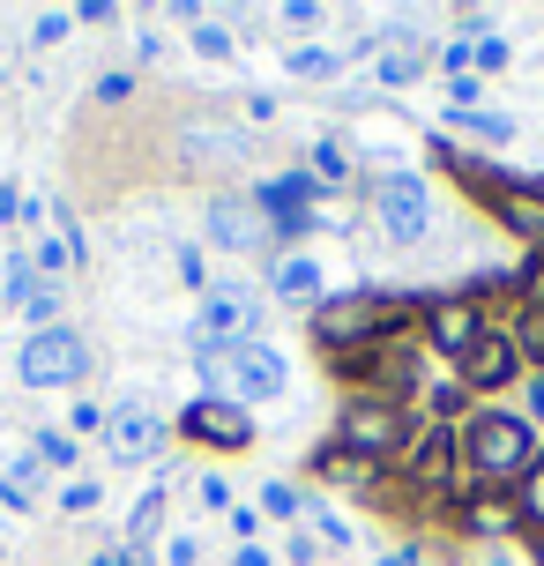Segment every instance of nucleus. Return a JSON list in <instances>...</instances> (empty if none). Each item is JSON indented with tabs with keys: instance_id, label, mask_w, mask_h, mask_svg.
<instances>
[{
	"instance_id": "obj_1",
	"label": "nucleus",
	"mask_w": 544,
	"mask_h": 566,
	"mask_svg": "<svg viewBox=\"0 0 544 566\" xmlns=\"http://www.w3.org/2000/svg\"><path fill=\"white\" fill-rule=\"evenodd\" d=\"M537 462V432L515 410H478L462 424V484H522Z\"/></svg>"
},
{
	"instance_id": "obj_2",
	"label": "nucleus",
	"mask_w": 544,
	"mask_h": 566,
	"mask_svg": "<svg viewBox=\"0 0 544 566\" xmlns=\"http://www.w3.org/2000/svg\"><path fill=\"white\" fill-rule=\"evenodd\" d=\"M418 298H380V291H344V298H321L314 313V336L344 358V350H366V343H388V336H410L418 321Z\"/></svg>"
},
{
	"instance_id": "obj_3",
	"label": "nucleus",
	"mask_w": 544,
	"mask_h": 566,
	"mask_svg": "<svg viewBox=\"0 0 544 566\" xmlns=\"http://www.w3.org/2000/svg\"><path fill=\"white\" fill-rule=\"evenodd\" d=\"M195 366H201V380H209L224 402H239V410L284 396V380H291L276 343H209V350H195Z\"/></svg>"
},
{
	"instance_id": "obj_4",
	"label": "nucleus",
	"mask_w": 544,
	"mask_h": 566,
	"mask_svg": "<svg viewBox=\"0 0 544 566\" xmlns=\"http://www.w3.org/2000/svg\"><path fill=\"white\" fill-rule=\"evenodd\" d=\"M410 432L418 424L402 418L396 402H373V396H358V402H344V418H336V440L328 448H344V454H358V462H402V448H410Z\"/></svg>"
},
{
	"instance_id": "obj_5",
	"label": "nucleus",
	"mask_w": 544,
	"mask_h": 566,
	"mask_svg": "<svg viewBox=\"0 0 544 566\" xmlns=\"http://www.w3.org/2000/svg\"><path fill=\"white\" fill-rule=\"evenodd\" d=\"M90 373V343L67 328V321H53V328H30L23 350H15V380L23 388H75Z\"/></svg>"
},
{
	"instance_id": "obj_6",
	"label": "nucleus",
	"mask_w": 544,
	"mask_h": 566,
	"mask_svg": "<svg viewBox=\"0 0 544 566\" xmlns=\"http://www.w3.org/2000/svg\"><path fill=\"white\" fill-rule=\"evenodd\" d=\"M209 343H261V291L254 283H209L201 291V313H195V350H209Z\"/></svg>"
},
{
	"instance_id": "obj_7",
	"label": "nucleus",
	"mask_w": 544,
	"mask_h": 566,
	"mask_svg": "<svg viewBox=\"0 0 544 566\" xmlns=\"http://www.w3.org/2000/svg\"><path fill=\"white\" fill-rule=\"evenodd\" d=\"M366 195H373V217H380V231H388L396 247H418L432 231V187L418 171H380Z\"/></svg>"
},
{
	"instance_id": "obj_8",
	"label": "nucleus",
	"mask_w": 544,
	"mask_h": 566,
	"mask_svg": "<svg viewBox=\"0 0 544 566\" xmlns=\"http://www.w3.org/2000/svg\"><path fill=\"white\" fill-rule=\"evenodd\" d=\"M396 470L418 484V492H448V484L462 478V432H448V424H426V432H410V448H402Z\"/></svg>"
},
{
	"instance_id": "obj_9",
	"label": "nucleus",
	"mask_w": 544,
	"mask_h": 566,
	"mask_svg": "<svg viewBox=\"0 0 544 566\" xmlns=\"http://www.w3.org/2000/svg\"><path fill=\"white\" fill-rule=\"evenodd\" d=\"M105 454H113L119 470H127V462H157V454H165V418H157L149 402H113V410H105Z\"/></svg>"
},
{
	"instance_id": "obj_10",
	"label": "nucleus",
	"mask_w": 544,
	"mask_h": 566,
	"mask_svg": "<svg viewBox=\"0 0 544 566\" xmlns=\"http://www.w3.org/2000/svg\"><path fill=\"white\" fill-rule=\"evenodd\" d=\"M314 195H321L314 171H276L254 187V209H269V231L299 239V231H314Z\"/></svg>"
},
{
	"instance_id": "obj_11",
	"label": "nucleus",
	"mask_w": 544,
	"mask_h": 566,
	"mask_svg": "<svg viewBox=\"0 0 544 566\" xmlns=\"http://www.w3.org/2000/svg\"><path fill=\"white\" fill-rule=\"evenodd\" d=\"M515 373H522V350H515L508 328H485V336L462 350V388H470V396H500Z\"/></svg>"
},
{
	"instance_id": "obj_12",
	"label": "nucleus",
	"mask_w": 544,
	"mask_h": 566,
	"mask_svg": "<svg viewBox=\"0 0 544 566\" xmlns=\"http://www.w3.org/2000/svg\"><path fill=\"white\" fill-rule=\"evenodd\" d=\"M179 432L201 440V448H247V440H254V418H247L239 402H224V396H195L187 410H179Z\"/></svg>"
},
{
	"instance_id": "obj_13",
	"label": "nucleus",
	"mask_w": 544,
	"mask_h": 566,
	"mask_svg": "<svg viewBox=\"0 0 544 566\" xmlns=\"http://www.w3.org/2000/svg\"><path fill=\"white\" fill-rule=\"evenodd\" d=\"M485 328H492V321H485V306H478L470 291H456V298L426 306V343H432V350H448L456 366H462V350H470V343L485 336Z\"/></svg>"
},
{
	"instance_id": "obj_14",
	"label": "nucleus",
	"mask_w": 544,
	"mask_h": 566,
	"mask_svg": "<svg viewBox=\"0 0 544 566\" xmlns=\"http://www.w3.org/2000/svg\"><path fill=\"white\" fill-rule=\"evenodd\" d=\"M209 239H217V247H231V254H254L261 239H269V224H261L254 209H247V201H209Z\"/></svg>"
},
{
	"instance_id": "obj_15",
	"label": "nucleus",
	"mask_w": 544,
	"mask_h": 566,
	"mask_svg": "<svg viewBox=\"0 0 544 566\" xmlns=\"http://www.w3.org/2000/svg\"><path fill=\"white\" fill-rule=\"evenodd\" d=\"M269 291H276L284 306H314L321 313V261L314 254H284V261H276V276H269Z\"/></svg>"
},
{
	"instance_id": "obj_16",
	"label": "nucleus",
	"mask_w": 544,
	"mask_h": 566,
	"mask_svg": "<svg viewBox=\"0 0 544 566\" xmlns=\"http://www.w3.org/2000/svg\"><path fill=\"white\" fill-rule=\"evenodd\" d=\"M314 470L328 484H351V492H373V484H380V470H373V462H358V454H344V448H321Z\"/></svg>"
},
{
	"instance_id": "obj_17",
	"label": "nucleus",
	"mask_w": 544,
	"mask_h": 566,
	"mask_svg": "<svg viewBox=\"0 0 544 566\" xmlns=\"http://www.w3.org/2000/svg\"><path fill=\"white\" fill-rule=\"evenodd\" d=\"M157 522H165V484L135 500V514H127V552H143V544L157 537Z\"/></svg>"
},
{
	"instance_id": "obj_18",
	"label": "nucleus",
	"mask_w": 544,
	"mask_h": 566,
	"mask_svg": "<svg viewBox=\"0 0 544 566\" xmlns=\"http://www.w3.org/2000/svg\"><path fill=\"white\" fill-rule=\"evenodd\" d=\"M508 336H515L522 366H530V373H544V306H522V321L508 328Z\"/></svg>"
},
{
	"instance_id": "obj_19",
	"label": "nucleus",
	"mask_w": 544,
	"mask_h": 566,
	"mask_svg": "<svg viewBox=\"0 0 544 566\" xmlns=\"http://www.w3.org/2000/svg\"><path fill=\"white\" fill-rule=\"evenodd\" d=\"M508 522H515V507H500V500H470L462 507V530L470 537H508Z\"/></svg>"
},
{
	"instance_id": "obj_20",
	"label": "nucleus",
	"mask_w": 544,
	"mask_h": 566,
	"mask_svg": "<svg viewBox=\"0 0 544 566\" xmlns=\"http://www.w3.org/2000/svg\"><path fill=\"white\" fill-rule=\"evenodd\" d=\"M515 514L530 522V530H544V454L522 470V484H515Z\"/></svg>"
},
{
	"instance_id": "obj_21",
	"label": "nucleus",
	"mask_w": 544,
	"mask_h": 566,
	"mask_svg": "<svg viewBox=\"0 0 544 566\" xmlns=\"http://www.w3.org/2000/svg\"><path fill=\"white\" fill-rule=\"evenodd\" d=\"M344 179H351L344 142H314V187H344Z\"/></svg>"
},
{
	"instance_id": "obj_22",
	"label": "nucleus",
	"mask_w": 544,
	"mask_h": 566,
	"mask_svg": "<svg viewBox=\"0 0 544 566\" xmlns=\"http://www.w3.org/2000/svg\"><path fill=\"white\" fill-rule=\"evenodd\" d=\"M15 306H23L30 321H38V328H53V313H60V283H45V276H38V283L23 291V298H15Z\"/></svg>"
},
{
	"instance_id": "obj_23",
	"label": "nucleus",
	"mask_w": 544,
	"mask_h": 566,
	"mask_svg": "<svg viewBox=\"0 0 544 566\" xmlns=\"http://www.w3.org/2000/svg\"><path fill=\"white\" fill-rule=\"evenodd\" d=\"M456 127H470L478 142H515V119L508 113H456Z\"/></svg>"
},
{
	"instance_id": "obj_24",
	"label": "nucleus",
	"mask_w": 544,
	"mask_h": 566,
	"mask_svg": "<svg viewBox=\"0 0 544 566\" xmlns=\"http://www.w3.org/2000/svg\"><path fill=\"white\" fill-rule=\"evenodd\" d=\"M261 514H306V500H299V484H261Z\"/></svg>"
},
{
	"instance_id": "obj_25",
	"label": "nucleus",
	"mask_w": 544,
	"mask_h": 566,
	"mask_svg": "<svg viewBox=\"0 0 544 566\" xmlns=\"http://www.w3.org/2000/svg\"><path fill=\"white\" fill-rule=\"evenodd\" d=\"M418 75H426V60H418V53H388V60H380V83H418Z\"/></svg>"
},
{
	"instance_id": "obj_26",
	"label": "nucleus",
	"mask_w": 544,
	"mask_h": 566,
	"mask_svg": "<svg viewBox=\"0 0 544 566\" xmlns=\"http://www.w3.org/2000/svg\"><path fill=\"white\" fill-rule=\"evenodd\" d=\"M38 462L67 470V462H75V440H67V432H38Z\"/></svg>"
},
{
	"instance_id": "obj_27",
	"label": "nucleus",
	"mask_w": 544,
	"mask_h": 566,
	"mask_svg": "<svg viewBox=\"0 0 544 566\" xmlns=\"http://www.w3.org/2000/svg\"><path fill=\"white\" fill-rule=\"evenodd\" d=\"M195 53L224 60V53H231V30H224V23H195Z\"/></svg>"
},
{
	"instance_id": "obj_28",
	"label": "nucleus",
	"mask_w": 544,
	"mask_h": 566,
	"mask_svg": "<svg viewBox=\"0 0 544 566\" xmlns=\"http://www.w3.org/2000/svg\"><path fill=\"white\" fill-rule=\"evenodd\" d=\"M470 67H485V75H500L508 67V38H478V60Z\"/></svg>"
},
{
	"instance_id": "obj_29",
	"label": "nucleus",
	"mask_w": 544,
	"mask_h": 566,
	"mask_svg": "<svg viewBox=\"0 0 544 566\" xmlns=\"http://www.w3.org/2000/svg\"><path fill=\"white\" fill-rule=\"evenodd\" d=\"M291 75H336V53H306V45H299V53H291Z\"/></svg>"
},
{
	"instance_id": "obj_30",
	"label": "nucleus",
	"mask_w": 544,
	"mask_h": 566,
	"mask_svg": "<svg viewBox=\"0 0 544 566\" xmlns=\"http://www.w3.org/2000/svg\"><path fill=\"white\" fill-rule=\"evenodd\" d=\"M135 97V75H97V105H127Z\"/></svg>"
},
{
	"instance_id": "obj_31",
	"label": "nucleus",
	"mask_w": 544,
	"mask_h": 566,
	"mask_svg": "<svg viewBox=\"0 0 544 566\" xmlns=\"http://www.w3.org/2000/svg\"><path fill=\"white\" fill-rule=\"evenodd\" d=\"M60 507H67V514H90V507H97V484H90V478H75L67 492H60Z\"/></svg>"
},
{
	"instance_id": "obj_32",
	"label": "nucleus",
	"mask_w": 544,
	"mask_h": 566,
	"mask_svg": "<svg viewBox=\"0 0 544 566\" xmlns=\"http://www.w3.org/2000/svg\"><path fill=\"white\" fill-rule=\"evenodd\" d=\"M23 209H30V201H23V187H15V179H0V224H15Z\"/></svg>"
},
{
	"instance_id": "obj_33",
	"label": "nucleus",
	"mask_w": 544,
	"mask_h": 566,
	"mask_svg": "<svg viewBox=\"0 0 544 566\" xmlns=\"http://www.w3.org/2000/svg\"><path fill=\"white\" fill-rule=\"evenodd\" d=\"M67 30H75V15H38V45H60Z\"/></svg>"
},
{
	"instance_id": "obj_34",
	"label": "nucleus",
	"mask_w": 544,
	"mask_h": 566,
	"mask_svg": "<svg viewBox=\"0 0 544 566\" xmlns=\"http://www.w3.org/2000/svg\"><path fill=\"white\" fill-rule=\"evenodd\" d=\"M284 23H291V30H314V23H321V8H314V0H291Z\"/></svg>"
},
{
	"instance_id": "obj_35",
	"label": "nucleus",
	"mask_w": 544,
	"mask_h": 566,
	"mask_svg": "<svg viewBox=\"0 0 544 566\" xmlns=\"http://www.w3.org/2000/svg\"><path fill=\"white\" fill-rule=\"evenodd\" d=\"M165 559H172V566H195L201 544H195V537H172V544H165Z\"/></svg>"
},
{
	"instance_id": "obj_36",
	"label": "nucleus",
	"mask_w": 544,
	"mask_h": 566,
	"mask_svg": "<svg viewBox=\"0 0 544 566\" xmlns=\"http://www.w3.org/2000/svg\"><path fill=\"white\" fill-rule=\"evenodd\" d=\"M201 507H231V484L224 478H201Z\"/></svg>"
},
{
	"instance_id": "obj_37",
	"label": "nucleus",
	"mask_w": 544,
	"mask_h": 566,
	"mask_svg": "<svg viewBox=\"0 0 544 566\" xmlns=\"http://www.w3.org/2000/svg\"><path fill=\"white\" fill-rule=\"evenodd\" d=\"M231 530H239V544H254V530H261V514H254V507H231Z\"/></svg>"
},
{
	"instance_id": "obj_38",
	"label": "nucleus",
	"mask_w": 544,
	"mask_h": 566,
	"mask_svg": "<svg viewBox=\"0 0 544 566\" xmlns=\"http://www.w3.org/2000/svg\"><path fill=\"white\" fill-rule=\"evenodd\" d=\"M522 396H530V424H544V373H530V388H522Z\"/></svg>"
},
{
	"instance_id": "obj_39",
	"label": "nucleus",
	"mask_w": 544,
	"mask_h": 566,
	"mask_svg": "<svg viewBox=\"0 0 544 566\" xmlns=\"http://www.w3.org/2000/svg\"><path fill=\"white\" fill-rule=\"evenodd\" d=\"M97 566H149L143 552H97Z\"/></svg>"
},
{
	"instance_id": "obj_40",
	"label": "nucleus",
	"mask_w": 544,
	"mask_h": 566,
	"mask_svg": "<svg viewBox=\"0 0 544 566\" xmlns=\"http://www.w3.org/2000/svg\"><path fill=\"white\" fill-rule=\"evenodd\" d=\"M231 566H269V552H261V544H239V559Z\"/></svg>"
},
{
	"instance_id": "obj_41",
	"label": "nucleus",
	"mask_w": 544,
	"mask_h": 566,
	"mask_svg": "<svg viewBox=\"0 0 544 566\" xmlns=\"http://www.w3.org/2000/svg\"><path fill=\"white\" fill-rule=\"evenodd\" d=\"M530 566H544V530H537V537H530Z\"/></svg>"
},
{
	"instance_id": "obj_42",
	"label": "nucleus",
	"mask_w": 544,
	"mask_h": 566,
	"mask_svg": "<svg viewBox=\"0 0 544 566\" xmlns=\"http://www.w3.org/2000/svg\"><path fill=\"white\" fill-rule=\"evenodd\" d=\"M485 566H522V559H508V552H492V559H485Z\"/></svg>"
}]
</instances>
